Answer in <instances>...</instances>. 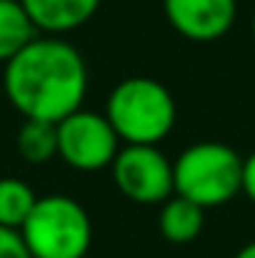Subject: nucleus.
I'll list each match as a JSON object with an SVG mask.
<instances>
[{
	"label": "nucleus",
	"mask_w": 255,
	"mask_h": 258,
	"mask_svg": "<svg viewBox=\"0 0 255 258\" xmlns=\"http://www.w3.org/2000/svg\"><path fill=\"white\" fill-rule=\"evenodd\" d=\"M110 173L118 192L132 204L162 206L173 195V159L159 146H121Z\"/></svg>",
	"instance_id": "obj_6"
},
{
	"label": "nucleus",
	"mask_w": 255,
	"mask_h": 258,
	"mask_svg": "<svg viewBox=\"0 0 255 258\" xmlns=\"http://www.w3.org/2000/svg\"><path fill=\"white\" fill-rule=\"evenodd\" d=\"M233 258H255V239H252V242H247Z\"/></svg>",
	"instance_id": "obj_15"
},
{
	"label": "nucleus",
	"mask_w": 255,
	"mask_h": 258,
	"mask_svg": "<svg viewBox=\"0 0 255 258\" xmlns=\"http://www.w3.org/2000/svg\"><path fill=\"white\" fill-rule=\"evenodd\" d=\"M39 36H66L88 25L102 0H20Z\"/></svg>",
	"instance_id": "obj_8"
},
{
	"label": "nucleus",
	"mask_w": 255,
	"mask_h": 258,
	"mask_svg": "<svg viewBox=\"0 0 255 258\" xmlns=\"http://www.w3.org/2000/svg\"><path fill=\"white\" fill-rule=\"evenodd\" d=\"M241 192L255 204V151L250 157H244V168H241Z\"/></svg>",
	"instance_id": "obj_14"
},
{
	"label": "nucleus",
	"mask_w": 255,
	"mask_h": 258,
	"mask_svg": "<svg viewBox=\"0 0 255 258\" xmlns=\"http://www.w3.org/2000/svg\"><path fill=\"white\" fill-rule=\"evenodd\" d=\"M170 28L187 41L209 44L233 28L239 0H162Z\"/></svg>",
	"instance_id": "obj_7"
},
{
	"label": "nucleus",
	"mask_w": 255,
	"mask_h": 258,
	"mask_svg": "<svg viewBox=\"0 0 255 258\" xmlns=\"http://www.w3.org/2000/svg\"><path fill=\"white\" fill-rule=\"evenodd\" d=\"M30 258H85L94 242V223L71 195H44L20 228Z\"/></svg>",
	"instance_id": "obj_4"
},
{
	"label": "nucleus",
	"mask_w": 255,
	"mask_h": 258,
	"mask_svg": "<svg viewBox=\"0 0 255 258\" xmlns=\"http://www.w3.org/2000/svg\"><path fill=\"white\" fill-rule=\"evenodd\" d=\"M206 228V209L181 198L170 195L159 209V233L170 244H192Z\"/></svg>",
	"instance_id": "obj_9"
},
{
	"label": "nucleus",
	"mask_w": 255,
	"mask_h": 258,
	"mask_svg": "<svg viewBox=\"0 0 255 258\" xmlns=\"http://www.w3.org/2000/svg\"><path fill=\"white\" fill-rule=\"evenodd\" d=\"M252 39H255V14H252Z\"/></svg>",
	"instance_id": "obj_16"
},
{
	"label": "nucleus",
	"mask_w": 255,
	"mask_h": 258,
	"mask_svg": "<svg viewBox=\"0 0 255 258\" xmlns=\"http://www.w3.org/2000/svg\"><path fill=\"white\" fill-rule=\"evenodd\" d=\"M121 151V138L105 113L74 110L58 121V157L80 173H96L113 165Z\"/></svg>",
	"instance_id": "obj_5"
},
{
	"label": "nucleus",
	"mask_w": 255,
	"mask_h": 258,
	"mask_svg": "<svg viewBox=\"0 0 255 258\" xmlns=\"http://www.w3.org/2000/svg\"><path fill=\"white\" fill-rule=\"evenodd\" d=\"M3 91L22 118L58 124L82 107L88 63L63 36H36L3 66Z\"/></svg>",
	"instance_id": "obj_1"
},
{
	"label": "nucleus",
	"mask_w": 255,
	"mask_h": 258,
	"mask_svg": "<svg viewBox=\"0 0 255 258\" xmlns=\"http://www.w3.org/2000/svg\"><path fill=\"white\" fill-rule=\"evenodd\" d=\"M36 201H39V195L33 192L28 181L14 179V176L0 179V225L20 231L33 212Z\"/></svg>",
	"instance_id": "obj_12"
},
{
	"label": "nucleus",
	"mask_w": 255,
	"mask_h": 258,
	"mask_svg": "<svg viewBox=\"0 0 255 258\" xmlns=\"http://www.w3.org/2000/svg\"><path fill=\"white\" fill-rule=\"evenodd\" d=\"M244 159L228 143L200 140L173 159V195L203 209L225 206L241 192Z\"/></svg>",
	"instance_id": "obj_3"
},
{
	"label": "nucleus",
	"mask_w": 255,
	"mask_h": 258,
	"mask_svg": "<svg viewBox=\"0 0 255 258\" xmlns=\"http://www.w3.org/2000/svg\"><path fill=\"white\" fill-rule=\"evenodd\" d=\"M39 33L20 0H0V63L6 66Z\"/></svg>",
	"instance_id": "obj_10"
},
{
	"label": "nucleus",
	"mask_w": 255,
	"mask_h": 258,
	"mask_svg": "<svg viewBox=\"0 0 255 258\" xmlns=\"http://www.w3.org/2000/svg\"><path fill=\"white\" fill-rule=\"evenodd\" d=\"M105 115L124 146H159L173 132L176 99L154 77H126L110 91Z\"/></svg>",
	"instance_id": "obj_2"
},
{
	"label": "nucleus",
	"mask_w": 255,
	"mask_h": 258,
	"mask_svg": "<svg viewBox=\"0 0 255 258\" xmlns=\"http://www.w3.org/2000/svg\"><path fill=\"white\" fill-rule=\"evenodd\" d=\"M0 258H30L20 231H11L0 225Z\"/></svg>",
	"instance_id": "obj_13"
},
{
	"label": "nucleus",
	"mask_w": 255,
	"mask_h": 258,
	"mask_svg": "<svg viewBox=\"0 0 255 258\" xmlns=\"http://www.w3.org/2000/svg\"><path fill=\"white\" fill-rule=\"evenodd\" d=\"M17 151L30 165L50 162L52 157H58V124L25 118L17 132Z\"/></svg>",
	"instance_id": "obj_11"
}]
</instances>
